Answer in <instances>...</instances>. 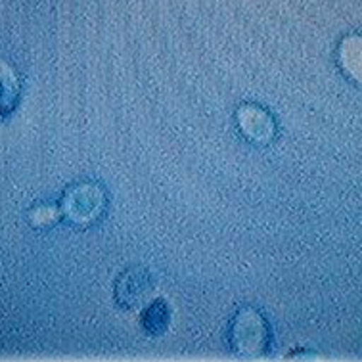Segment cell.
I'll return each mask as SVG.
<instances>
[{"instance_id":"8992f818","label":"cell","mask_w":362,"mask_h":362,"mask_svg":"<svg viewBox=\"0 0 362 362\" xmlns=\"http://www.w3.org/2000/svg\"><path fill=\"white\" fill-rule=\"evenodd\" d=\"M18 94V77L4 59H0V107H10Z\"/></svg>"},{"instance_id":"52a82bcc","label":"cell","mask_w":362,"mask_h":362,"mask_svg":"<svg viewBox=\"0 0 362 362\" xmlns=\"http://www.w3.org/2000/svg\"><path fill=\"white\" fill-rule=\"evenodd\" d=\"M167 309H165L163 301H156L153 305H150L146 309L144 316H142V322H144V328L150 332V334H159L163 332L165 326H167Z\"/></svg>"},{"instance_id":"5b68a950","label":"cell","mask_w":362,"mask_h":362,"mask_svg":"<svg viewBox=\"0 0 362 362\" xmlns=\"http://www.w3.org/2000/svg\"><path fill=\"white\" fill-rule=\"evenodd\" d=\"M146 286H148V280H146L144 272L139 269H131L129 272H125L123 276L119 278V301L123 305H127V307H132L134 303H139L140 297L146 293Z\"/></svg>"},{"instance_id":"6da1fadb","label":"cell","mask_w":362,"mask_h":362,"mask_svg":"<svg viewBox=\"0 0 362 362\" xmlns=\"http://www.w3.org/2000/svg\"><path fill=\"white\" fill-rule=\"evenodd\" d=\"M232 345L240 355L257 356L269 343V328L264 318L253 309H242L234 318L230 329Z\"/></svg>"},{"instance_id":"7a4b0ae2","label":"cell","mask_w":362,"mask_h":362,"mask_svg":"<svg viewBox=\"0 0 362 362\" xmlns=\"http://www.w3.org/2000/svg\"><path fill=\"white\" fill-rule=\"evenodd\" d=\"M104 207V194L98 186L81 185L69 190L64 202L66 215L75 223H88L100 215Z\"/></svg>"},{"instance_id":"3957f363","label":"cell","mask_w":362,"mask_h":362,"mask_svg":"<svg viewBox=\"0 0 362 362\" xmlns=\"http://www.w3.org/2000/svg\"><path fill=\"white\" fill-rule=\"evenodd\" d=\"M337 64L351 81L362 86V33H349L339 40Z\"/></svg>"},{"instance_id":"277c9868","label":"cell","mask_w":362,"mask_h":362,"mask_svg":"<svg viewBox=\"0 0 362 362\" xmlns=\"http://www.w3.org/2000/svg\"><path fill=\"white\" fill-rule=\"evenodd\" d=\"M240 119V129L250 136L251 140L257 142H269L274 134V123L264 110L255 107V105H245L238 112Z\"/></svg>"}]
</instances>
